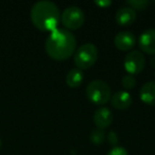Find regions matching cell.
Wrapping results in <instances>:
<instances>
[{
  "mask_svg": "<svg viewBox=\"0 0 155 155\" xmlns=\"http://www.w3.org/2000/svg\"><path fill=\"white\" fill-rule=\"evenodd\" d=\"M154 2H155V1H154Z\"/></svg>",
  "mask_w": 155,
  "mask_h": 155,
  "instance_id": "obj_22",
  "label": "cell"
},
{
  "mask_svg": "<svg viewBox=\"0 0 155 155\" xmlns=\"http://www.w3.org/2000/svg\"><path fill=\"white\" fill-rule=\"evenodd\" d=\"M86 97L91 102L98 105H103L110 99V87L103 80H93L86 86Z\"/></svg>",
  "mask_w": 155,
  "mask_h": 155,
  "instance_id": "obj_3",
  "label": "cell"
},
{
  "mask_svg": "<svg viewBox=\"0 0 155 155\" xmlns=\"http://www.w3.org/2000/svg\"><path fill=\"white\" fill-rule=\"evenodd\" d=\"M139 98L143 103L155 105V81L147 82L140 87Z\"/></svg>",
  "mask_w": 155,
  "mask_h": 155,
  "instance_id": "obj_12",
  "label": "cell"
},
{
  "mask_svg": "<svg viewBox=\"0 0 155 155\" xmlns=\"http://www.w3.org/2000/svg\"><path fill=\"white\" fill-rule=\"evenodd\" d=\"M77 39L69 30L56 28L51 31L45 41V50L47 54L56 61H64L70 58L75 52Z\"/></svg>",
  "mask_w": 155,
  "mask_h": 155,
  "instance_id": "obj_1",
  "label": "cell"
},
{
  "mask_svg": "<svg viewBox=\"0 0 155 155\" xmlns=\"http://www.w3.org/2000/svg\"><path fill=\"white\" fill-rule=\"evenodd\" d=\"M136 16L137 13L131 7H122L116 12L115 19L120 26H130L135 21Z\"/></svg>",
  "mask_w": 155,
  "mask_h": 155,
  "instance_id": "obj_11",
  "label": "cell"
},
{
  "mask_svg": "<svg viewBox=\"0 0 155 155\" xmlns=\"http://www.w3.org/2000/svg\"><path fill=\"white\" fill-rule=\"evenodd\" d=\"M106 155H129L127 151L123 147H114L107 152Z\"/></svg>",
  "mask_w": 155,
  "mask_h": 155,
  "instance_id": "obj_17",
  "label": "cell"
},
{
  "mask_svg": "<svg viewBox=\"0 0 155 155\" xmlns=\"http://www.w3.org/2000/svg\"><path fill=\"white\" fill-rule=\"evenodd\" d=\"M110 104L117 110H127L133 101L131 94L127 91H118L110 96Z\"/></svg>",
  "mask_w": 155,
  "mask_h": 155,
  "instance_id": "obj_10",
  "label": "cell"
},
{
  "mask_svg": "<svg viewBox=\"0 0 155 155\" xmlns=\"http://www.w3.org/2000/svg\"><path fill=\"white\" fill-rule=\"evenodd\" d=\"M61 21L65 28L75 30L83 26L85 21V14L81 8L70 5L67 7L61 14Z\"/></svg>",
  "mask_w": 155,
  "mask_h": 155,
  "instance_id": "obj_5",
  "label": "cell"
},
{
  "mask_svg": "<svg viewBox=\"0 0 155 155\" xmlns=\"http://www.w3.org/2000/svg\"><path fill=\"white\" fill-rule=\"evenodd\" d=\"M0 148H1V138H0Z\"/></svg>",
  "mask_w": 155,
  "mask_h": 155,
  "instance_id": "obj_20",
  "label": "cell"
},
{
  "mask_svg": "<svg viewBox=\"0 0 155 155\" xmlns=\"http://www.w3.org/2000/svg\"><path fill=\"white\" fill-rule=\"evenodd\" d=\"M95 5H97L100 8H107L112 5V1L110 0H96Z\"/></svg>",
  "mask_w": 155,
  "mask_h": 155,
  "instance_id": "obj_19",
  "label": "cell"
},
{
  "mask_svg": "<svg viewBox=\"0 0 155 155\" xmlns=\"http://www.w3.org/2000/svg\"><path fill=\"white\" fill-rule=\"evenodd\" d=\"M98 58V48L93 43H85L81 45L74 52V64L77 68L87 69L91 67Z\"/></svg>",
  "mask_w": 155,
  "mask_h": 155,
  "instance_id": "obj_4",
  "label": "cell"
},
{
  "mask_svg": "<svg viewBox=\"0 0 155 155\" xmlns=\"http://www.w3.org/2000/svg\"><path fill=\"white\" fill-rule=\"evenodd\" d=\"M121 84L124 87L125 89H132L134 86L136 85V79L133 74H130V73H127L122 77L121 79Z\"/></svg>",
  "mask_w": 155,
  "mask_h": 155,
  "instance_id": "obj_15",
  "label": "cell"
},
{
  "mask_svg": "<svg viewBox=\"0 0 155 155\" xmlns=\"http://www.w3.org/2000/svg\"><path fill=\"white\" fill-rule=\"evenodd\" d=\"M146 65V58L139 50H132L125 55L123 66L130 74H137L141 72Z\"/></svg>",
  "mask_w": 155,
  "mask_h": 155,
  "instance_id": "obj_6",
  "label": "cell"
},
{
  "mask_svg": "<svg viewBox=\"0 0 155 155\" xmlns=\"http://www.w3.org/2000/svg\"><path fill=\"white\" fill-rule=\"evenodd\" d=\"M113 120H114V115H113L112 110L106 106H102V107L98 108L94 114V122L99 129H106L112 124Z\"/></svg>",
  "mask_w": 155,
  "mask_h": 155,
  "instance_id": "obj_9",
  "label": "cell"
},
{
  "mask_svg": "<svg viewBox=\"0 0 155 155\" xmlns=\"http://www.w3.org/2000/svg\"><path fill=\"white\" fill-rule=\"evenodd\" d=\"M136 43V36L131 31H120L114 37V44L119 50L127 51L134 47Z\"/></svg>",
  "mask_w": 155,
  "mask_h": 155,
  "instance_id": "obj_8",
  "label": "cell"
},
{
  "mask_svg": "<svg viewBox=\"0 0 155 155\" xmlns=\"http://www.w3.org/2000/svg\"><path fill=\"white\" fill-rule=\"evenodd\" d=\"M91 140L95 144H101L105 140V132H104V130L95 127L91 133Z\"/></svg>",
  "mask_w": 155,
  "mask_h": 155,
  "instance_id": "obj_14",
  "label": "cell"
},
{
  "mask_svg": "<svg viewBox=\"0 0 155 155\" xmlns=\"http://www.w3.org/2000/svg\"><path fill=\"white\" fill-rule=\"evenodd\" d=\"M30 17L37 29L51 32L58 28L61 19V12L53 1L39 0L31 8Z\"/></svg>",
  "mask_w": 155,
  "mask_h": 155,
  "instance_id": "obj_2",
  "label": "cell"
},
{
  "mask_svg": "<svg viewBox=\"0 0 155 155\" xmlns=\"http://www.w3.org/2000/svg\"><path fill=\"white\" fill-rule=\"evenodd\" d=\"M154 75H155V73H154Z\"/></svg>",
  "mask_w": 155,
  "mask_h": 155,
  "instance_id": "obj_21",
  "label": "cell"
},
{
  "mask_svg": "<svg viewBox=\"0 0 155 155\" xmlns=\"http://www.w3.org/2000/svg\"><path fill=\"white\" fill-rule=\"evenodd\" d=\"M138 45L141 51L148 54H155V29H147L138 38Z\"/></svg>",
  "mask_w": 155,
  "mask_h": 155,
  "instance_id": "obj_7",
  "label": "cell"
},
{
  "mask_svg": "<svg viewBox=\"0 0 155 155\" xmlns=\"http://www.w3.org/2000/svg\"><path fill=\"white\" fill-rule=\"evenodd\" d=\"M84 79L83 71L79 68H72L68 71L66 74V83L69 87H78L80 86Z\"/></svg>",
  "mask_w": 155,
  "mask_h": 155,
  "instance_id": "obj_13",
  "label": "cell"
},
{
  "mask_svg": "<svg viewBox=\"0 0 155 155\" xmlns=\"http://www.w3.org/2000/svg\"><path fill=\"white\" fill-rule=\"evenodd\" d=\"M107 140L110 141V144H113V146H115V144H117V142H118V137H117V134L115 133V132H110V133L107 134Z\"/></svg>",
  "mask_w": 155,
  "mask_h": 155,
  "instance_id": "obj_18",
  "label": "cell"
},
{
  "mask_svg": "<svg viewBox=\"0 0 155 155\" xmlns=\"http://www.w3.org/2000/svg\"><path fill=\"white\" fill-rule=\"evenodd\" d=\"M132 9H137V10H143L150 5V1L148 0H129L127 1Z\"/></svg>",
  "mask_w": 155,
  "mask_h": 155,
  "instance_id": "obj_16",
  "label": "cell"
}]
</instances>
